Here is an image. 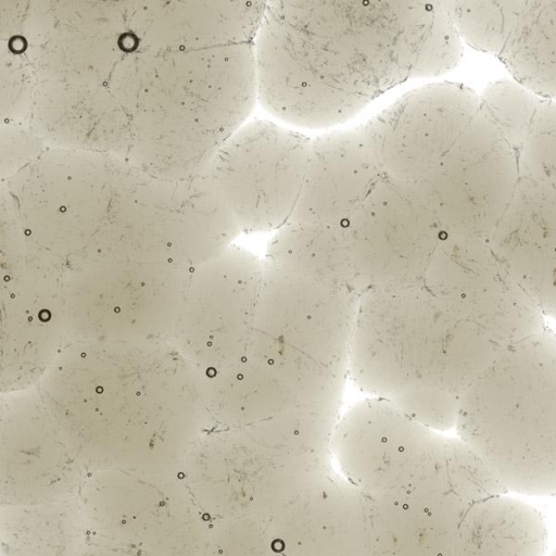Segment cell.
Wrapping results in <instances>:
<instances>
[{
	"instance_id": "44dd1931",
	"label": "cell",
	"mask_w": 556,
	"mask_h": 556,
	"mask_svg": "<svg viewBox=\"0 0 556 556\" xmlns=\"http://www.w3.org/2000/svg\"><path fill=\"white\" fill-rule=\"evenodd\" d=\"M24 123L48 148L128 157L129 118L106 85L38 83Z\"/></svg>"
},
{
	"instance_id": "52a82bcc",
	"label": "cell",
	"mask_w": 556,
	"mask_h": 556,
	"mask_svg": "<svg viewBox=\"0 0 556 556\" xmlns=\"http://www.w3.org/2000/svg\"><path fill=\"white\" fill-rule=\"evenodd\" d=\"M263 262L247 354L278 369L315 404L340 408L359 295Z\"/></svg>"
},
{
	"instance_id": "2e32d148",
	"label": "cell",
	"mask_w": 556,
	"mask_h": 556,
	"mask_svg": "<svg viewBox=\"0 0 556 556\" xmlns=\"http://www.w3.org/2000/svg\"><path fill=\"white\" fill-rule=\"evenodd\" d=\"M422 286L505 348L544 329V315L489 242L442 237Z\"/></svg>"
},
{
	"instance_id": "d4e9b609",
	"label": "cell",
	"mask_w": 556,
	"mask_h": 556,
	"mask_svg": "<svg viewBox=\"0 0 556 556\" xmlns=\"http://www.w3.org/2000/svg\"><path fill=\"white\" fill-rule=\"evenodd\" d=\"M462 527L457 556H543L539 514L504 494L471 507Z\"/></svg>"
},
{
	"instance_id": "4fadbf2b",
	"label": "cell",
	"mask_w": 556,
	"mask_h": 556,
	"mask_svg": "<svg viewBox=\"0 0 556 556\" xmlns=\"http://www.w3.org/2000/svg\"><path fill=\"white\" fill-rule=\"evenodd\" d=\"M309 146L302 135L255 121L223 143L201 177L241 231L278 230L296 206Z\"/></svg>"
},
{
	"instance_id": "277c9868",
	"label": "cell",
	"mask_w": 556,
	"mask_h": 556,
	"mask_svg": "<svg viewBox=\"0 0 556 556\" xmlns=\"http://www.w3.org/2000/svg\"><path fill=\"white\" fill-rule=\"evenodd\" d=\"M106 86L129 118L132 151L177 164L206 160L257 99L254 43L140 48Z\"/></svg>"
},
{
	"instance_id": "e0dca14e",
	"label": "cell",
	"mask_w": 556,
	"mask_h": 556,
	"mask_svg": "<svg viewBox=\"0 0 556 556\" xmlns=\"http://www.w3.org/2000/svg\"><path fill=\"white\" fill-rule=\"evenodd\" d=\"M478 104L470 88L439 83L384 109L365 124L384 176L419 184L453 147Z\"/></svg>"
},
{
	"instance_id": "ac0fdd59",
	"label": "cell",
	"mask_w": 556,
	"mask_h": 556,
	"mask_svg": "<svg viewBox=\"0 0 556 556\" xmlns=\"http://www.w3.org/2000/svg\"><path fill=\"white\" fill-rule=\"evenodd\" d=\"M1 471L8 494L43 500L71 493L86 469L56 429L37 386L1 393Z\"/></svg>"
},
{
	"instance_id": "d6986e66",
	"label": "cell",
	"mask_w": 556,
	"mask_h": 556,
	"mask_svg": "<svg viewBox=\"0 0 556 556\" xmlns=\"http://www.w3.org/2000/svg\"><path fill=\"white\" fill-rule=\"evenodd\" d=\"M383 177L365 125L320 136L290 220L346 225Z\"/></svg>"
},
{
	"instance_id": "ffe728a7",
	"label": "cell",
	"mask_w": 556,
	"mask_h": 556,
	"mask_svg": "<svg viewBox=\"0 0 556 556\" xmlns=\"http://www.w3.org/2000/svg\"><path fill=\"white\" fill-rule=\"evenodd\" d=\"M472 46L495 55L515 83L556 101V1H483Z\"/></svg>"
},
{
	"instance_id": "cb8c5ba5",
	"label": "cell",
	"mask_w": 556,
	"mask_h": 556,
	"mask_svg": "<svg viewBox=\"0 0 556 556\" xmlns=\"http://www.w3.org/2000/svg\"><path fill=\"white\" fill-rule=\"evenodd\" d=\"M264 261L314 281L355 291L346 225L290 220L271 238Z\"/></svg>"
},
{
	"instance_id": "7402d4cb",
	"label": "cell",
	"mask_w": 556,
	"mask_h": 556,
	"mask_svg": "<svg viewBox=\"0 0 556 556\" xmlns=\"http://www.w3.org/2000/svg\"><path fill=\"white\" fill-rule=\"evenodd\" d=\"M267 2L125 1L127 28L140 48H208L254 43Z\"/></svg>"
},
{
	"instance_id": "5b68a950",
	"label": "cell",
	"mask_w": 556,
	"mask_h": 556,
	"mask_svg": "<svg viewBox=\"0 0 556 556\" xmlns=\"http://www.w3.org/2000/svg\"><path fill=\"white\" fill-rule=\"evenodd\" d=\"M455 429L506 492L556 495V337L543 329L502 350Z\"/></svg>"
},
{
	"instance_id": "9a60e30c",
	"label": "cell",
	"mask_w": 556,
	"mask_h": 556,
	"mask_svg": "<svg viewBox=\"0 0 556 556\" xmlns=\"http://www.w3.org/2000/svg\"><path fill=\"white\" fill-rule=\"evenodd\" d=\"M359 295L421 286L442 238L417 185L383 177L346 224Z\"/></svg>"
},
{
	"instance_id": "7a4b0ae2",
	"label": "cell",
	"mask_w": 556,
	"mask_h": 556,
	"mask_svg": "<svg viewBox=\"0 0 556 556\" xmlns=\"http://www.w3.org/2000/svg\"><path fill=\"white\" fill-rule=\"evenodd\" d=\"M37 388L86 469L179 473L214 429L202 372L168 341L66 344Z\"/></svg>"
},
{
	"instance_id": "484cf974",
	"label": "cell",
	"mask_w": 556,
	"mask_h": 556,
	"mask_svg": "<svg viewBox=\"0 0 556 556\" xmlns=\"http://www.w3.org/2000/svg\"><path fill=\"white\" fill-rule=\"evenodd\" d=\"M37 85L35 72L24 53L1 41L2 122L26 121Z\"/></svg>"
},
{
	"instance_id": "7c38bea8",
	"label": "cell",
	"mask_w": 556,
	"mask_h": 556,
	"mask_svg": "<svg viewBox=\"0 0 556 556\" xmlns=\"http://www.w3.org/2000/svg\"><path fill=\"white\" fill-rule=\"evenodd\" d=\"M174 475L92 470L81 515L111 546L144 556H204V521Z\"/></svg>"
},
{
	"instance_id": "8fae6325",
	"label": "cell",
	"mask_w": 556,
	"mask_h": 556,
	"mask_svg": "<svg viewBox=\"0 0 556 556\" xmlns=\"http://www.w3.org/2000/svg\"><path fill=\"white\" fill-rule=\"evenodd\" d=\"M1 41L29 61L38 83L106 85L134 45L125 1H2Z\"/></svg>"
},
{
	"instance_id": "30bf717a",
	"label": "cell",
	"mask_w": 556,
	"mask_h": 556,
	"mask_svg": "<svg viewBox=\"0 0 556 556\" xmlns=\"http://www.w3.org/2000/svg\"><path fill=\"white\" fill-rule=\"evenodd\" d=\"M1 393L37 386L65 342L68 263L24 233L1 198Z\"/></svg>"
},
{
	"instance_id": "5bb4252c",
	"label": "cell",
	"mask_w": 556,
	"mask_h": 556,
	"mask_svg": "<svg viewBox=\"0 0 556 556\" xmlns=\"http://www.w3.org/2000/svg\"><path fill=\"white\" fill-rule=\"evenodd\" d=\"M263 274V260L233 244L190 269L168 342L202 374L228 368L247 355Z\"/></svg>"
},
{
	"instance_id": "603a6c76",
	"label": "cell",
	"mask_w": 556,
	"mask_h": 556,
	"mask_svg": "<svg viewBox=\"0 0 556 556\" xmlns=\"http://www.w3.org/2000/svg\"><path fill=\"white\" fill-rule=\"evenodd\" d=\"M202 375L214 429L250 426L299 408L332 410L316 406L282 372L249 354L228 368Z\"/></svg>"
},
{
	"instance_id": "3957f363",
	"label": "cell",
	"mask_w": 556,
	"mask_h": 556,
	"mask_svg": "<svg viewBox=\"0 0 556 556\" xmlns=\"http://www.w3.org/2000/svg\"><path fill=\"white\" fill-rule=\"evenodd\" d=\"M504 349L422 285L371 292L358 301L349 376L368 397L444 431L455 428L465 394Z\"/></svg>"
},
{
	"instance_id": "4316f807",
	"label": "cell",
	"mask_w": 556,
	"mask_h": 556,
	"mask_svg": "<svg viewBox=\"0 0 556 556\" xmlns=\"http://www.w3.org/2000/svg\"><path fill=\"white\" fill-rule=\"evenodd\" d=\"M48 147L26 125L1 123V176L4 180L39 156Z\"/></svg>"
},
{
	"instance_id": "83f0119b",
	"label": "cell",
	"mask_w": 556,
	"mask_h": 556,
	"mask_svg": "<svg viewBox=\"0 0 556 556\" xmlns=\"http://www.w3.org/2000/svg\"><path fill=\"white\" fill-rule=\"evenodd\" d=\"M97 547L98 548L93 549L92 552L86 549L83 554H79L78 556H144L139 553H130V551L114 547L111 545L110 547H108V545H103V548H100L99 546Z\"/></svg>"
},
{
	"instance_id": "6da1fadb",
	"label": "cell",
	"mask_w": 556,
	"mask_h": 556,
	"mask_svg": "<svg viewBox=\"0 0 556 556\" xmlns=\"http://www.w3.org/2000/svg\"><path fill=\"white\" fill-rule=\"evenodd\" d=\"M446 1H274L254 41L257 99L304 127L344 122L463 53Z\"/></svg>"
},
{
	"instance_id": "9c48e42d",
	"label": "cell",
	"mask_w": 556,
	"mask_h": 556,
	"mask_svg": "<svg viewBox=\"0 0 556 556\" xmlns=\"http://www.w3.org/2000/svg\"><path fill=\"white\" fill-rule=\"evenodd\" d=\"M190 269L157 263L79 262L64 279L65 342L168 341Z\"/></svg>"
},
{
	"instance_id": "8992f818",
	"label": "cell",
	"mask_w": 556,
	"mask_h": 556,
	"mask_svg": "<svg viewBox=\"0 0 556 556\" xmlns=\"http://www.w3.org/2000/svg\"><path fill=\"white\" fill-rule=\"evenodd\" d=\"M241 232L201 176L165 179L134 164L89 245L72 262L173 264L191 269Z\"/></svg>"
},
{
	"instance_id": "ba28073f",
	"label": "cell",
	"mask_w": 556,
	"mask_h": 556,
	"mask_svg": "<svg viewBox=\"0 0 556 556\" xmlns=\"http://www.w3.org/2000/svg\"><path fill=\"white\" fill-rule=\"evenodd\" d=\"M131 163L111 154L47 148L1 180L26 237L67 263L91 242Z\"/></svg>"
}]
</instances>
